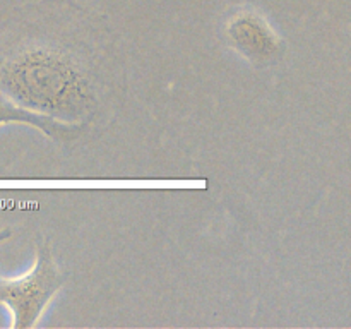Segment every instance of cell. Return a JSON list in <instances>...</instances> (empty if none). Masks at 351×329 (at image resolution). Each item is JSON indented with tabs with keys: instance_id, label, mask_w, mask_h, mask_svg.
Instances as JSON below:
<instances>
[{
	"instance_id": "cell-1",
	"label": "cell",
	"mask_w": 351,
	"mask_h": 329,
	"mask_svg": "<svg viewBox=\"0 0 351 329\" xmlns=\"http://www.w3.org/2000/svg\"><path fill=\"white\" fill-rule=\"evenodd\" d=\"M0 91L23 108L84 125L98 112L99 99L86 69L55 45H27L0 64Z\"/></svg>"
},
{
	"instance_id": "cell-2",
	"label": "cell",
	"mask_w": 351,
	"mask_h": 329,
	"mask_svg": "<svg viewBox=\"0 0 351 329\" xmlns=\"http://www.w3.org/2000/svg\"><path fill=\"white\" fill-rule=\"evenodd\" d=\"M12 235L10 228L0 230V242ZM65 276L51 256L47 240L38 245L36 260L19 278L0 276V304L12 312V328H33L60 291Z\"/></svg>"
},
{
	"instance_id": "cell-3",
	"label": "cell",
	"mask_w": 351,
	"mask_h": 329,
	"mask_svg": "<svg viewBox=\"0 0 351 329\" xmlns=\"http://www.w3.org/2000/svg\"><path fill=\"white\" fill-rule=\"evenodd\" d=\"M225 36L230 47L254 65L273 64L285 51V41L280 33L254 9L233 12L225 24Z\"/></svg>"
},
{
	"instance_id": "cell-4",
	"label": "cell",
	"mask_w": 351,
	"mask_h": 329,
	"mask_svg": "<svg viewBox=\"0 0 351 329\" xmlns=\"http://www.w3.org/2000/svg\"><path fill=\"white\" fill-rule=\"evenodd\" d=\"M2 123H24L33 129L41 130L45 136L53 139H75L84 132V125H71V123L57 122V120L34 113L14 103L0 91V125Z\"/></svg>"
}]
</instances>
